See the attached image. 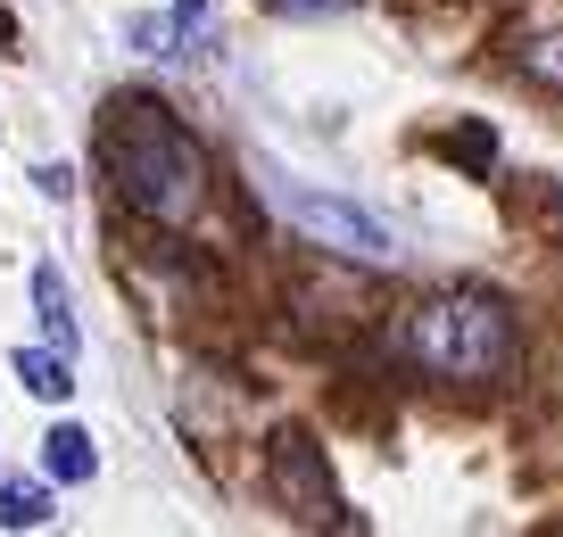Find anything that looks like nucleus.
I'll list each match as a JSON object with an SVG mask.
<instances>
[{"mask_svg": "<svg viewBox=\"0 0 563 537\" xmlns=\"http://www.w3.org/2000/svg\"><path fill=\"white\" fill-rule=\"evenodd\" d=\"M100 157H108V174H117L124 208H141L150 224H191L199 199H208V157H199V141L150 100L108 108Z\"/></svg>", "mask_w": 563, "mask_h": 537, "instance_id": "obj_1", "label": "nucleus"}, {"mask_svg": "<svg viewBox=\"0 0 563 537\" xmlns=\"http://www.w3.org/2000/svg\"><path fill=\"white\" fill-rule=\"evenodd\" d=\"M406 356L440 381H497L514 365V323L497 298H431L406 314Z\"/></svg>", "mask_w": 563, "mask_h": 537, "instance_id": "obj_2", "label": "nucleus"}, {"mask_svg": "<svg viewBox=\"0 0 563 537\" xmlns=\"http://www.w3.org/2000/svg\"><path fill=\"white\" fill-rule=\"evenodd\" d=\"M282 215H290L307 240L340 248V257H356V265H389V257H398V248H389V232L373 224L356 199H332V191H282Z\"/></svg>", "mask_w": 563, "mask_h": 537, "instance_id": "obj_3", "label": "nucleus"}, {"mask_svg": "<svg viewBox=\"0 0 563 537\" xmlns=\"http://www.w3.org/2000/svg\"><path fill=\"white\" fill-rule=\"evenodd\" d=\"M274 496L299 521H316V529H340V488H332V471H323L316 438H299V430L274 438Z\"/></svg>", "mask_w": 563, "mask_h": 537, "instance_id": "obj_4", "label": "nucleus"}, {"mask_svg": "<svg viewBox=\"0 0 563 537\" xmlns=\"http://www.w3.org/2000/svg\"><path fill=\"white\" fill-rule=\"evenodd\" d=\"M42 471H51L58 488H84L91 471H100V455H91V430H75V422H58V430L42 438Z\"/></svg>", "mask_w": 563, "mask_h": 537, "instance_id": "obj_5", "label": "nucleus"}, {"mask_svg": "<svg viewBox=\"0 0 563 537\" xmlns=\"http://www.w3.org/2000/svg\"><path fill=\"white\" fill-rule=\"evenodd\" d=\"M18 381L34 389L42 405H67L75 398V372H67V347H18Z\"/></svg>", "mask_w": 563, "mask_h": 537, "instance_id": "obj_6", "label": "nucleus"}, {"mask_svg": "<svg viewBox=\"0 0 563 537\" xmlns=\"http://www.w3.org/2000/svg\"><path fill=\"white\" fill-rule=\"evenodd\" d=\"M34 314H42V331H51V347L75 356V314H67V281H58V265H34Z\"/></svg>", "mask_w": 563, "mask_h": 537, "instance_id": "obj_7", "label": "nucleus"}, {"mask_svg": "<svg viewBox=\"0 0 563 537\" xmlns=\"http://www.w3.org/2000/svg\"><path fill=\"white\" fill-rule=\"evenodd\" d=\"M51 521V496L34 480H0V529H42Z\"/></svg>", "mask_w": 563, "mask_h": 537, "instance_id": "obj_8", "label": "nucleus"}, {"mask_svg": "<svg viewBox=\"0 0 563 537\" xmlns=\"http://www.w3.org/2000/svg\"><path fill=\"white\" fill-rule=\"evenodd\" d=\"M522 67H530V75H539V83H555V91H563V34H547V42H539V51H530V58H522Z\"/></svg>", "mask_w": 563, "mask_h": 537, "instance_id": "obj_9", "label": "nucleus"}, {"mask_svg": "<svg viewBox=\"0 0 563 537\" xmlns=\"http://www.w3.org/2000/svg\"><path fill=\"white\" fill-rule=\"evenodd\" d=\"M282 18H340V9H349V0H274Z\"/></svg>", "mask_w": 563, "mask_h": 537, "instance_id": "obj_10", "label": "nucleus"}]
</instances>
